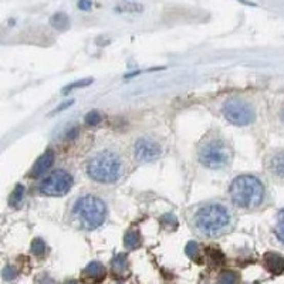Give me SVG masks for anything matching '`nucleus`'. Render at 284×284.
<instances>
[{
    "label": "nucleus",
    "instance_id": "obj_1",
    "mask_svg": "<svg viewBox=\"0 0 284 284\" xmlns=\"http://www.w3.org/2000/svg\"><path fill=\"white\" fill-rule=\"evenodd\" d=\"M235 223L233 212L228 205L210 200L198 206L192 216V225L196 233L206 239H216L228 233Z\"/></svg>",
    "mask_w": 284,
    "mask_h": 284
},
{
    "label": "nucleus",
    "instance_id": "obj_2",
    "mask_svg": "<svg viewBox=\"0 0 284 284\" xmlns=\"http://www.w3.org/2000/svg\"><path fill=\"white\" fill-rule=\"evenodd\" d=\"M86 172L87 176L97 184H115L125 173V161L115 149H101L88 158Z\"/></svg>",
    "mask_w": 284,
    "mask_h": 284
},
{
    "label": "nucleus",
    "instance_id": "obj_3",
    "mask_svg": "<svg viewBox=\"0 0 284 284\" xmlns=\"http://www.w3.org/2000/svg\"><path fill=\"white\" fill-rule=\"evenodd\" d=\"M229 195L236 208L243 210L257 209L265 202V184L254 175H240L230 184Z\"/></svg>",
    "mask_w": 284,
    "mask_h": 284
},
{
    "label": "nucleus",
    "instance_id": "obj_4",
    "mask_svg": "<svg viewBox=\"0 0 284 284\" xmlns=\"http://www.w3.org/2000/svg\"><path fill=\"white\" fill-rule=\"evenodd\" d=\"M198 159L200 165L210 171H220L232 164L233 149L226 138L217 132H210L199 144Z\"/></svg>",
    "mask_w": 284,
    "mask_h": 284
},
{
    "label": "nucleus",
    "instance_id": "obj_5",
    "mask_svg": "<svg viewBox=\"0 0 284 284\" xmlns=\"http://www.w3.org/2000/svg\"><path fill=\"white\" fill-rule=\"evenodd\" d=\"M73 217L86 230L98 229L107 219V205L95 195H84L75 200Z\"/></svg>",
    "mask_w": 284,
    "mask_h": 284
},
{
    "label": "nucleus",
    "instance_id": "obj_6",
    "mask_svg": "<svg viewBox=\"0 0 284 284\" xmlns=\"http://www.w3.org/2000/svg\"><path fill=\"white\" fill-rule=\"evenodd\" d=\"M222 114L226 121L236 127H247L256 119V111L249 101L239 97H232L223 103Z\"/></svg>",
    "mask_w": 284,
    "mask_h": 284
},
{
    "label": "nucleus",
    "instance_id": "obj_7",
    "mask_svg": "<svg viewBox=\"0 0 284 284\" xmlns=\"http://www.w3.org/2000/svg\"><path fill=\"white\" fill-rule=\"evenodd\" d=\"M73 185H74V179H73L71 173L64 171V169H57L54 172L49 173L40 182L38 191L44 196L62 198V196L67 195L68 192L71 191Z\"/></svg>",
    "mask_w": 284,
    "mask_h": 284
},
{
    "label": "nucleus",
    "instance_id": "obj_8",
    "mask_svg": "<svg viewBox=\"0 0 284 284\" xmlns=\"http://www.w3.org/2000/svg\"><path fill=\"white\" fill-rule=\"evenodd\" d=\"M132 154L135 161L139 164H147V162L156 161L162 155V147L158 141H155L149 136H142L134 142L132 147Z\"/></svg>",
    "mask_w": 284,
    "mask_h": 284
},
{
    "label": "nucleus",
    "instance_id": "obj_9",
    "mask_svg": "<svg viewBox=\"0 0 284 284\" xmlns=\"http://www.w3.org/2000/svg\"><path fill=\"white\" fill-rule=\"evenodd\" d=\"M54 164V151L53 149H47L37 161L34 162V165L31 168L30 176L31 178H40L46 175V172H49V169L53 167Z\"/></svg>",
    "mask_w": 284,
    "mask_h": 284
},
{
    "label": "nucleus",
    "instance_id": "obj_10",
    "mask_svg": "<svg viewBox=\"0 0 284 284\" xmlns=\"http://www.w3.org/2000/svg\"><path fill=\"white\" fill-rule=\"evenodd\" d=\"M265 267L272 274H281L284 272V257L276 252H269L263 257Z\"/></svg>",
    "mask_w": 284,
    "mask_h": 284
},
{
    "label": "nucleus",
    "instance_id": "obj_11",
    "mask_svg": "<svg viewBox=\"0 0 284 284\" xmlns=\"http://www.w3.org/2000/svg\"><path fill=\"white\" fill-rule=\"evenodd\" d=\"M269 172L278 179H284V151H278L270 156L267 162Z\"/></svg>",
    "mask_w": 284,
    "mask_h": 284
},
{
    "label": "nucleus",
    "instance_id": "obj_12",
    "mask_svg": "<svg viewBox=\"0 0 284 284\" xmlns=\"http://www.w3.org/2000/svg\"><path fill=\"white\" fill-rule=\"evenodd\" d=\"M83 274H84V277L91 280V281H99L104 278L105 269L99 261H91L90 265H87Z\"/></svg>",
    "mask_w": 284,
    "mask_h": 284
},
{
    "label": "nucleus",
    "instance_id": "obj_13",
    "mask_svg": "<svg viewBox=\"0 0 284 284\" xmlns=\"http://www.w3.org/2000/svg\"><path fill=\"white\" fill-rule=\"evenodd\" d=\"M139 245H141V233L135 229L128 230L124 236V246L127 247L128 250H132V249L139 247Z\"/></svg>",
    "mask_w": 284,
    "mask_h": 284
},
{
    "label": "nucleus",
    "instance_id": "obj_14",
    "mask_svg": "<svg viewBox=\"0 0 284 284\" xmlns=\"http://www.w3.org/2000/svg\"><path fill=\"white\" fill-rule=\"evenodd\" d=\"M51 25L53 27H56L57 30H66L70 26V20H68L67 14L64 13H57L51 17Z\"/></svg>",
    "mask_w": 284,
    "mask_h": 284
},
{
    "label": "nucleus",
    "instance_id": "obj_15",
    "mask_svg": "<svg viewBox=\"0 0 284 284\" xmlns=\"http://www.w3.org/2000/svg\"><path fill=\"white\" fill-rule=\"evenodd\" d=\"M47 252V246L42 239H34L31 241V253L37 257H43L44 254Z\"/></svg>",
    "mask_w": 284,
    "mask_h": 284
},
{
    "label": "nucleus",
    "instance_id": "obj_16",
    "mask_svg": "<svg viewBox=\"0 0 284 284\" xmlns=\"http://www.w3.org/2000/svg\"><path fill=\"white\" fill-rule=\"evenodd\" d=\"M23 195H25V186L19 184V185L14 188V191L10 195V205L13 206H17V205L23 200Z\"/></svg>",
    "mask_w": 284,
    "mask_h": 284
},
{
    "label": "nucleus",
    "instance_id": "obj_17",
    "mask_svg": "<svg viewBox=\"0 0 284 284\" xmlns=\"http://www.w3.org/2000/svg\"><path fill=\"white\" fill-rule=\"evenodd\" d=\"M239 276L235 272H223L219 277V284H237Z\"/></svg>",
    "mask_w": 284,
    "mask_h": 284
},
{
    "label": "nucleus",
    "instance_id": "obj_18",
    "mask_svg": "<svg viewBox=\"0 0 284 284\" xmlns=\"http://www.w3.org/2000/svg\"><path fill=\"white\" fill-rule=\"evenodd\" d=\"M274 232H276L278 240L284 243V209L280 210V213H278L277 225H276V230Z\"/></svg>",
    "mask_w": 284,
    "mask_h": 284
},
{
    "label": "nucleus",
    "instance_id": "obj_19",
    "mask_svg": "<svg viewBox=\"0 0 284 284\" xmlns=\"http://www.w3.org/2000/svg\"><path fill=\"white\" fill-rule=\"evenodd\" d=\"M127 267V256L125 254H117L114 259H112V269L115 272H123Z\"/></svg>",
    "mask_w": 284,
    "mask_h": 284
},
{
    "label": "nucleus",
    "instance_id": "obj_20",
    "mask_svg": "<svg viewBox=\"0 0 284 284\" xmlns=\"http://www.w3.org/2000/svg\"><path fill=\"white\" fill-rule=\"evenodd\" d=\"M101 123V114L98 111H90L86 115V124L87 125H90V127H95V125H98Z\"/></svg>",
    "mask_w": 284,
    "mask_h": 284
},
{
    "label": "nucleus",
    "instance_id": "obj_21",
    "mask_svg": "<svg viewBox=\"0 0 284 284\" xmlns=\"http://www.w3.org/2000/svg\"><path fill=\"white\" fill-rule=\"evenodd\" d=\"M2 274H3V278H5L6 281H13L14 278L17 277V272H16V269L12 267V266H6V267L3 269Z\"/></svg>",
    "mask_w": 284,
    "mask_h": 284
},
{
    "label": "nucleus",
    "instance_id": "obj_22",
    "mask_svg": "<svg viewBox=\"0 0 284 284\" xmlns=\"http://www.w3.org/2000/svg\"><path fill=\"white\" fill-rule=\"evenodd\" d=\"M185 253L188 254L189 257H192V259H193V257H196L199 253L198 245H196L195 241H189V243H188L185 247Z\"/></svg>",
    "mask_w": 284,
    "mask_h": 284
},
{
    "label": "nucleus",
    "instance_id": "obj_23",
    "mask_svg": "<svg viewBox=\"0 0 284 284\" xmlns=\"http://www.w3.org/2000/svg\"><path fill=\"white\" fill-rule=\"evenodd\" d=\"M91 83H93V80H90V78H88V80H83V81H75L74 84H70V86L64 87V90H63V91H64V93H67V91H71V90L78 88V87L88 86V84H91Z\"/></svg>",
    "mask_w": 284,
    "mask_h": 284
},
{
    "label": "nucleus",
    "instance_id": "obj_24",
    "mask_svg": "<svg viewBox=\"0 0 284 284\" xmlns=\"http://www.w3.org/2000/svg\"><path fill=\"white\" fill-rule=\"evenodd\" d=\"M34 284H56V281H54V278L50 277L49 274H40L36 278Z\"/></svg>",
    "mask_w": 284,
    "mask_h": 284
},
{
    "label": "nucleus",
    "instance_id": "obj_25",
    "mask_svg": "<svg viewBox=\"0 0 284 284\" xmlns=\"http://www.w3.org/2000/svg\"><path fill=\"white\" fill-rule=\"evenodd\" d=\"M80 134V130L78 128H70L67 131V134H66V138H67L68 141H73V139H77V136Z\"/></svg>",
    "mask_w": 284,
    "mask_h": 284
},
{
    "label": "nucleus",
    "instance_id": "obj_26",
    "mask_svg": "<svg viewBox=\"0 0 284 284\" xmlns=\"http://www.w3.org/2000/svg\"><path fill=\"white\" fill-rule=\"evenodd\" d=\"M91 6H93L91 0H80L78 2V7H80L81 10H90Z\"/></svg>",
    "mask_w": 284,
    "mask_h": 284
},
{
    "label": "nucleus",
    "instance_id": "obj_27",
    "mask_svg": "<svg viewBox=\"0 0 284 284\" xmlns=\"http://www.w3.org/2000/svg\"><path fill=\"white\" fill-rule=\"evenodd\" d=\"M64 284H78V283H77L75 280H68V281H66Z\"/></svg>",
    "mask_w": 284,
    "mask_h": 284
},
{
    "label": "nucleus",
    "instance_id": "obj_28",
    "mask_svg": "<svg viewBox=\"0 0 284 284\" xmlns=\"http://www.w3.org/2000/svg\"><path fill=\"white\" fill-rule=\"evenodd\" d=\"M240 2H243V3H246V5H249V2H246V0H240Z\"/></svg>",
    "mask_w": 284,
    "mask_h": 284
},
{
    "label": "nucleus",
    "instance_id": "obj_29",
    "mask_svg": "<svg viewBox=\"0 0 284 284\" xmlns=\"http://www.w3.org/2000/svg\"><path fill=\"white\" fill-rule=\"evenodd\" d=\"M283 119H284V112H283Z\"/></svg>",
    "mask_w": 284,
    "mask_h": 284
}]
</instances>
